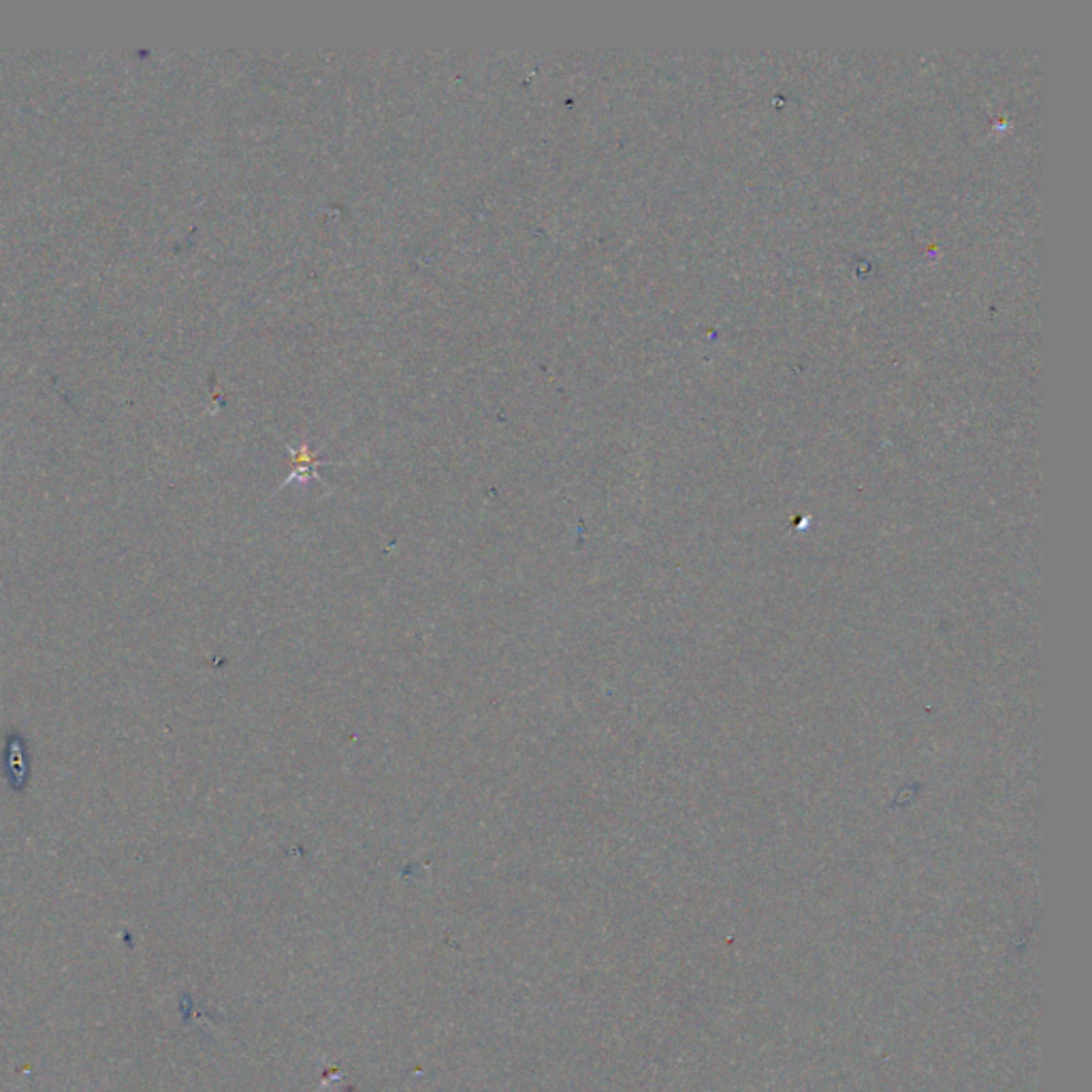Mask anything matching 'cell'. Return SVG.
Masks as SVG:
<instances>
[{
	"instance_id": "6da1fadb",
	"label": "cell",
	"mask_w": 1092,
	"mask_h": 1092,
	"mask_svg": "<svg viewBox=\"0 0 1092 1092\" xmlns=\"http://www.w3.org/2000/svg\"><path fill=\"white\" fill-rule=\"evenodd\" d=\"M288 453H291L293 472H291V476H288L280 487H286L288 483H305V480H312V478L320 480L318 467L329 464V461H320L318 455L312 451L307 442H304L299 448L288 446Z\"/></svg>"
}]
</instances>
